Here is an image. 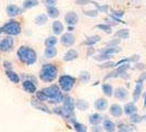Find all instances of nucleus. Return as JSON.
Segmentation results:
<instances>
[{"instance_id":"nucleus-1","label":"nucleus","mask_w":146,"mask_h":132,"mask_svg":"<svg viewBox=\"0 0 146 132\" xmlns=\"http://www.w3.org/2000/svg\"><path fill=\"white\" fill-rule=\"evenodd\" d=\"M17 54H18L19 59L25 65H33V64L36 63V52L34 51L32 47H30V46H25V45L20 46V49L18 50Z\"/></svg>"},{"instance_id":"nucleus-2","label":"nucleus","mask_w":146,"mask_h":132,"mask_svg":"<svg viewBox=\"0 0 146 132\" xmlns=\"http://www.w3.org/2000/svg\"><path fill=\"white\" fill-rule=\"evenodd\" d=\"M58 75V68L54 64H45L40 72V78L45 83H52Z\"/></svg>"},{"instance_id":"nucleus-3","label":"nucleus","mask_w":146,"mask_h":132,"mask_svg":"<svg viewBox=\"0 0 146 132\" xmlns=\"http://www.w3.org/2000/svg\"><path fill=\"white\" fill-rule=\"evenodd\" d=\"M47 100H51V103H59L64 100V96L60 91V88L57 85H52L48 87H45L42 89Z\"/></svg>"},{"instance_id":"nucleus-4","label":"nucleus","mask_w":146,"mask_h":132,"mask_svg":"<svg viewBox=\"0 0 146 132\" xmlns=\"http://www.w3.org/2000/svg\"><path fill=\"white\" fill-rule=\"evenodd\" d=\"M21 31H22L21 24L17 21V20H10V21H8L2 27V32H5L9 37L19 35L21 33Z\"/></svg>"},{"instance_id":"nucleus-5","label":"nucleus","mask_w":146,"mask_h":132,"mask_svg":"<svg viewBox=\"0 0 146 132\" xmlns=\"http://www.w3.org/2000/svg\"><path fill=\"white\" fill-rule=\"evenodd\" d=\"M75 84H76V78L70 75H62L58 78L59 88L65 93H69L74 88Z\"/></svg>"},{"instance_id":"nucleus-6","label":"nucleus","mask_w":146,"mask_h":132,"mask_svg":"<svg viewBox=\"0 0 146 132\" xmlns=\"http://www.w3.org/2000/svg\"><path fill=\"white\" fill-rule=\"evenodd\" d=\"M54 112L59 115L60 117H63L64 119L68 120V121H72V122H75V119H76V116H75V112L74 111H69L68 109H66L64 106H60V107H56L54 109Z\"/></svg>"},{"instance_id":"nucleus-7","label":"nucleus","mask_w":146,"mask_h":132,"mask_svg":"<svg viewBox=\"0 0 146 132\" xmlns=\"http://www.w3.org/2000/svg\"><path fill=\"white\" fill-rule=\"evenodd\" d=\"M15 45V41L11 37H7L1 40L0 42V51L1 52H10L12 51Z\"/></svg>"},{"instance_id":"nucleus-8","label":"nucleus","mask_w":146,"mask_h":132,"mask_svg":"<svg viewBox=\"0 0 146 132\" xmlns=\"http://www.w3.org/2000/svg\"><path fill=\"white\" fill-rule=\"evenodd\" d=\"M60 42L63 45H65V46H73L75 42H76V37L74 35L73 33H70V32H68V33H65V34H63L62 37H60Z\"/></svg>"},{"instance_id":"nucleus-9","label":"nucleus","mask_w":146,"mask_h":132,"mask_svg":"<svg viewBox=\"0 0 146 132\" xmlns=\"http://www.w3.org/2000/svg\"><path fill=\"white\" fill-rule=\"evenodd\" d=\"M78 20H79L78 15H77L75 11H69V12L66 13L65 22L68 24V27H74V25H76V24L78 23Z\"/></svg>"},{"instance_id":"nucleus-10","label":"nucleus","mask_w":146,"mask_h":132,"mask_svg":"<svg viewBox=\"0 0 146 132\" xmlns=\"http://www.w3.org/2000/svg\"><path fill=\"white\" fill-rule=\"evenodd\" d=\"M114 97L119 99V100H122V101H124L127 99V97H129V91H127V89H125L124 87H117L115 90H114Z\"/></svg>"},{"instance_id":"nucleus-11","label":"nucleus","mask_w":146,"mask_h":132,"mask_svg":"<svg viewBox=\"0 0 146 132\" xmlns=\"http://www.w3.org/2000/svg\"><path fill=\"white\" fill-rule=\"evenodd\" d=\"M123 111H124V113L126 115V116L131 117V116H133V115L137 113V107H136V105H135L134 101L127 103H125L124 108H123Z\"/></svg>"},{"instance_id":"nucleus-12","label":"nucleus","mask_w":146,"mask_h":132,"mask_svg":"<svg viewBox=\"0 0 146 132\" xmlns=\"http://www.w3.org/2000/svg\"><path fill=\"white\" fill-rule=\"evenodd\" d=\"M109 111H110V115L114 118H120L123 113H124V111H123V109H122V107H121L120 105H117V103L111 105Z\"/></svg>"},{"instance_id":"nucleus-13","label":"nucleus","mask_w":146,"mask_h":132,"mask_svg":"<svg viewBox=\"0 0 146 132\" xmlns=\"http://www.w3.org/2000/svg\"><path fill=\"white\" fill-rule=\"evenodd\" d=\"M23 89L29 94H36V84L30 81H23L22 83Z\"/></svg>"},{"instance_id":"nucleus-14","label":"nucleus","mask_w":146,"mask_h":132,"mask_svg":"<svg viewBox=\"0 0 146 132\" xmlns=\"http://www.w3.org/2000/svg\"><path fill=\"white\" fill-rule=\"evenodd\" d=\"M6 12L9 17L13 18V17H17L21 13V8L15 6V5H9L7 8H6Z\"/></svg>"},{"instance_id":"nucleus-15","label":"nucleus","mask_w":146,"mask_h":132,"mask_svg":"<svg viewBox=\"0 0 146 132\" xmlns=\"http://www.w3.org/2000/svg\"><path fill=\"white\" fill-rule=\"evenodd\" d=\"M142 93H143V83H136L135 85V88H134V91H133V101L136 103L139 101V99L142 96Z\"/></svg>"},{"instance_id":"nucleus-16","label":"nucleus","mask_w":146,"mask_h":132,"mask_svg":"<svg viewBox=\"0 0 146 132\" xmlns=\"http://www.w3.org/2000/svg\"><path fill=\"white\" fill-rule=\"evenodd\" d=\"M102 128L104 131L107 132H114L115 131V129H117V125L115 123L112 121V120H110V119H104L102 121Z\"/></svg>"},{"instance_id":"nucleus-17","label":"nucleus","mask_w":146,"mask_h":132,"mask_svg":"<svg viewBox=\"0 0 146 132\" xmlns=\"http://www.w3.org/2000/svg\"><path fill=\"white\" fill-rule=\"evenodd\" d=\"M95 108L99 111H104L108 108V100L104 98H99L95 101Z\"/></svg>"},{"instance_id":"nucleus-18","label":"nucleus","mask_w":146,"mask_h":132,"mask_svg":"<svg viewBox=\"0 0 146 132\" xmlns=\"http://www.w3.org/2000/svg\"><path fill=\"white\" fill-rule=\"evenodd\" d=\"M77 57H78V52L76 51V50H74V49H70V50H68V51L64 54L63 59H64L65 62H72V61L77 59Z\"/></svg>"},{"instance_id":"nucleus-19","label":"nucleus","mask_w":146,"mask_h":132,"mask_svg":"<svg viewBox=\"0 0 146 132\" xmlns=\"http://www.w3.org/2000/svg\"><path fill=\"white\" fill-rule=\"evenodd\" d=\"M52 30H53L54 34L59 35V34H62L64 32V25H63V23L60 21L56 20V21L53 22V24H52Z\"/></svg>"},{"instance_id":"nucleus-20","label":"nucleus","mask_w":146,"mask_h":132,"mask_svg":"<svg viewBox=\"0 0 146 132\" xmlns=\"http://www.w3.org/2000/svg\"><path fill=\"white\" fill-rule=\"evenodd\" d=\"M103 121V117L99 113H91L89 116V122L92 125H99Z\"/></svg>"},{"instance_id":"nucleus-21","label":"nucleus","mask_w":146,"mask_h":132,"mask_svg":"<svg viewBox=\"0 0 146 132\" xmlns=\"http://www.w3.org/2000/svg\"><path fill=\"white\" fill-rule=\"evenodd\" d=\"M63 106L65 107L66 109H68L69 111H74L76 106H75V100H74L72 97H64V100H63Z\"/></svg>"},{"instance_id":"nucleus-22","label":"nucleus","mask_w":146,"mask_h":132,"mask_svg":"<svg viewBox=\"0 0 146 132\" xmlns=\"http://www.w3.org/2000/svg\"><path fill=\"white\" fill-rule=\"evenodd\" d=\"M32 105L36 108V109L41 110V111H44V112H46V113H51V111L50 109L44 105V101H41V100H38V99H33L32 100Z\"/></svg>"},{"instance_id":"nucleus-23","label":"nucleus","mask_w":146,"mask_h":132,"mask_svg":"<svg viewBox=\"0 0 146 132\" xmlns=\"http://www.w3.org/2000/svg\"><path fill=\"white\" fill-rule=\"evenodd\" d=\"M117 131L119 132H136V130H135V127L123 122V123H120V125H117Z\"/></svg>"},{"instance_id":"nucleus-24","label":"nucleus","mask_w":146,"mask_h":132,"mask_svg":"<svg viewBox=\"0 0 146 132\" xmlns=\"http://www.w3.org/2000/svg\"><path fill=\"white\" fill-rule=\"evenodd\" d=\"M6 75H7V77L13 84H18L19 81H21V77L15 73V72H13V71H6Z\"/></svg>"},{"instance_id":"nucleus-25","label":"nucleus","mask_w":146,"mask_h":132,"mask_svg":"<svg viewBox=\"0 0 146 132\" xmlns=\"http://www.w3.org/2000/svg\"><path fill=\"white\" fill-rule=\"evenodd\" d=\"M75 106L79 111H86L89 108V103L84 99H78L75 101Z\"/></svg>"},{"instance_id":"nucleus-26","label":"nucleus","mask_w":146,"mask_h":132,"mask_svg":"<svg viewBox=\"0 0 146 132\" xmlns=\"http://www.w3.org/2000/svg\"><path fill=\"white\" fill-rule=\"evenodd\" d=\"M57 55V50L55 46H51V47H46V50L44 52V56L46 59H54Z\"/></svg>"},{"instance_id":"nucleus-27","label":"nucleus","mask_w":146,"mask_h":132,"mask_svg":"<svg viewBox=\"0 0 146 132\" xmlns=\"http://www.w3.org/2000/svg\"><path fill=\"white\" fill-rule=\"evenodd\" d=\"M38 0H24L23 1V9L28 10V9H31V8H34L38 6Z\"/></svg>"},{"instance_id":"nucleus-28","label":"nucleus","mask_w":146,"mask_h":132,"mask_svg":"<svg viewBox=\"0 0 146 132\" xmlns=\"http://www.w3.org/2000/svg\"><path fill=\"white\" fill-rule=\"evenodd\" d=\"M59 15V10L55 6L53 7H47V17H50L52 19H55Z\"/></svg>"},{"instance_id":"nucleus-29","label":"nucleus","mask_w":146,"mask_h":132,"mask_svg":"<svg viewBox=\"0 0 146 132\" xmlns=\"http://www.w3.org/2000/svg\"><path fill=\"white\" fill-rule=\"evenodd\" d=\"M100 40H101V37H99V35H92V37H87V40L84 42V43L86 44V45H94V44L98 43V42H100Z\"/></svg>"},{"instance_id":"nucleus-30","label":"nucleus","mask_w":146,"mask_h":132,"mask_svg":"<svg viewBox=\"0 0 146 132\" xmlns=\"http://www.w3.org/2000/svg\"><path fill=\"white\" fill-rule=\"evenodd\" d=\"M130 37V32H129V30L127 29H122V30H119L117 33H115V37L117 39H129Z\"/></svg>"},{"instance_id":"nucleus-31","label":"nucleus","mask_w":146,"mask_h":132,"mask_svg":"<svg viewBox=\"0 0 146 132\" xmlns=\"http://www.w3.org/2000/svg\"><path fill=\"white\" fill-rule=\"evenodd\" d=\"M57 42H58V40H57V37H48L46 40H45V42H44V44H45V46L46 47H51V46H55L56 44H57Z\"/></svg>"},{"instance_id":"nucleus-32","label":"nucleus","mask_w":146,"mask_h":132,"mask_svg":"<svg viewBox=\"0 0 146 132\" xmlns=\"http://www.w3.org/2000/svg\"><path fill=\"white\" fill-rule=\"evenodd\" d=\"M102 91L106 96L111 97V96L113 95V87H112V85H110V84H103Z\"/></svg>"},{"instance_id":"nucleus-33","label":"nucleus","mask_w":146,"mask_h":132,"mask_svg":"<svg viewBox=\"0 0 146 132\" xmlns=\"http://www.w3.org/2000/svg\"><path fill=\"white\" fill-rule=\"evenodd\" d=\"M47 19H48V17L46 15H38L35 18V23H36L37 25H44V24H46V22H47Z\"/></svg>"},{"instance_id":"nucleus-34","label":"nucleus","mask_w":146,"mask_h":132,"mask_svg":"<svg viewBox=\"0 0 146 132\" xmlns=\"http://www.w3.org/2000/svg\"><path fill=\"white\" fill-rule=\"evenodd\" d=\"M90 78H91V75L87 71H81L80 73H79V79L82 83H88V81H90Z\"/></svg>"},{"instance_id":"nucleus-35","label":"nucleus","mask_w":146,"mask_h":132,"mask_svg":"<svg viewBox=\"0 0 146 132\" xmlns=\"http://www.w3.org/2000/svg\"><path fill=\"white\" fill-rule=\"evenodd\" d=\"M96 28L100 29L101 31L106 32V33H108V34H110V33L112 32V27H111V24H109V23H102V24H98Z\"/></svg>"},{"instance_id":"nucleus-36","label":"nucleus","mask_w":146,"mask_h":132,"mask_svg":"<svg viewBox=\"0 0 146 132\" xmlns=\"http://www.w3.org/2000/svg\"><path fill=\"white\" fill-rule=\"evenodd\" d=\"M74 129L76 130V132H88L87 127L80 122H77V121L74 122Z\"/></svg>"},{"instance_id":"nucleus-37","label":"nucleus","mask_w":146,"mask_h":132,"mask_svg":"<svg viewBox=\"0 0 146 132\" xmlns=\"http://www.w3.org/2000/svg\"><path fill=\"white\" fill-rule=\"evenodd\" d=\"M112 57V55L110 54H106V53H100L99 55L95 56L96 61H100V62H107V61H110Z\"/></svg>"},{"instance_id":"nucleus-38","label":"nucleus","mask_w":146,"mask_h":132,"mask_svg":"<svg viewBox=\"0 0 146 132\" xmlns=\"http://www.w3.org/2000/svg\"><path fill=\"white\" fill-rule=\"evenodd\" d=\"M130 120H131L132 123L136 125V123H139V122H142V121L144 120V117L139 116V113H135V115H133V116H131V117H130Z\"/></svg>"},{"instance_id":"nucleus-39","label":"nucleus","mask_w":146,"mask_h":132,"mask_svg":"<svg viewBox=\"0 0 146 132\" xmlns=\"http://www.w3.org/2000/svg\"><path fill=\"white\" fill-rule=\"evenodd\" d=\"M20 77L22 78V81H33V83L37 84L36 78H35L33 75H30V74H22Z\"/></svg>"},{"instance_id":"nucleus-40","label":"nucleus","mask_w":146,"mask_h":132,"mask_svg":"<svg viewBox=\"0 0 146 132\" xmlns=\"http://www.w3.org/2000/svg\"><path fill=\"white\" fill-rule=\"evenodd\" d=\"M88 3L97 5V2L94 1V0H76V5H79V6H86Z\"/></svg>"},{"instance_id":"nucleus-41","label":"nucleus","mask_w":146,"mask_h":132,"mask_svg":"<svg viewBox=\"0 0 146 132\" xmlns=\"http://www.w3.org/2000/svg\"><path fill=\"white\" fill-rule=\"evenodd\" d=\"M113 66H115V63L110 59V61H107V62H103V64H101L100 67L101 68H109V67H113Z\"/></svg>"},{"instance_id":"nucleus-42","label":"nucleus","mask_w":146,"mask_h":132,"mask_svg":"<svg viewBox=\"0 0 146 132\" xmlns=\"http://www.w3.org/2000/svg\"><path fill=\"white\" fill-rule=\"evenodd\" d=\"M36 98L38 99V100H41V101H46L47 100V98H46V96H45V94H44L42 90H40V91H36Z\"/></svg>"},{"instance_id":"nucleus-43","label":"nucleus","mask_w":146,"mask_h":132,"mask_svg":"<svg viewBox=\"0 0 146 132\" xmlns=\"http://www.w3.org/2000/svg\"><path fill=\"white\" fill-rule=\"evenodd\" d=\"M99 13V11L96 9V10H89V11H85V15L87 17H91V18H96Z\"/></svg>"},{"instance_id":"nucleus-44","label":"nucleus","mask_w":146,"mask_h":132,"mask_svg":"<svg viewBox=\"0 0 146 132\" xmlns=\"http://www.w3.org/2000/svg\"><path fill=\"white\" fill-rule=\"evenodd\" d=\"M3 67H5V69L6 71H12V63L11 62H9V61H5L3 62Z\"/></svg>"},{"instance_id":"nucleus-45","label":"nucleus","mask_w":146,"mask_h":132,"mask_svg":"<svg viewBox=\"0 0 146 132\" xmlns=\"http://www.w3.org/2000/svg\"><path fill=\"white\" fill-rule=\"evenodd\" d=\"M43 1L47 7H53V6H55L56 2H57V0H43Z\"/></svg>"},{"instance_id":"nucleus-46","label":"nucleus","mask_w":146,"mask_h":132,"mask_svg":"<svg viewBox=\"0 0 146 132\" xmlns=\"http://www.w3.org/2000/svg\"><path fill=\"white\" fill-rule=\"evenodd\" d=\"M124 15V12L123 11H112V17H114V18H121V17H123Z\"/></svg>"},{"instance_id":"nucleus-47","label":"nucleus","mask_w":146,"mask_h":132,"mask_svg":"<svg viewBox=\"0 0 146 132\" xmlns=\"http://www.w3.org/2000/svg\"><path fill=\"white\" fill-rule=\"evenodd\" d=\"M119 43H120V40L119 39H114V40L110 41L109 43H108V46H117Z\"/></svg>"},{"instance_id":"nucleus-48","label":"nucleus","mask_w":146,"mask_h":132,"mask_svg":"<svg viewBox=\"0 0 146 132\" xmlns=\"http://www.w3.org/2000/svg\"><path fill=\"white\" fill-rule=\"evenodd\" d=\"M146 81V72H144V73H142L141 75H139V83H143L144 84V81Z\"/></svg>"},{"instance_id":"nucleus-49","label":"nucleus","mask_w":146,"mask_h":132,"mask_svg":"<svg viewBox=\"0 0 146 132\" xmlns=\"http://www.w3.org/2000/svg\"><path fill=\"white\" fill-rule=\"evenodd\" d=\"M92 132H103V128L100 125H94Z\"/></svg>"},{"instance_id":"nucleus-50","label":"nucleus","mask_w":146,"mask_h":132,"mask_svg":"<svg viewBox=\"0 0 146 132\" xmlns=\"http://www.w3.org/2000/svg\"><path fill=\"white\" fill-rule=\"evenodd\" d=\"M135 68H136V69H144V68H145V65H144V64H142V63H136V64H135Z\"/></svg>"},{"instance_id":"nucleus-51","label":"nucleus","mask_w":146,"mask_h":132,"mask_svg":"<svg viewBox=\"0 0 146 132\" xmlns=\"http://www.w3.org/2000/svg\"><path fill=\"white\" fill-rule=\"evenodd\" d=\"M144 107H146V94H145V98H144Z\"/></svg>"},{"instance_id":"nucleus-52","label":"nucleus","mask_w":146,"mask_h":132,"mask_svg":"<svg viewBox=\"0 0 146 132\" xmlns=\"http://www.w3.org/2000/svg\"><path fill=\"white\" fill-rule=\"evenodd\" d=\"M1 33H2V28H0V35H1Z\"/></svg>"},{"instance_id":"nucleus-53","label":"nucleus","mask_w":146,"mask_h":132,"mask_svg":"<svg viewBox=\"0 0 146 132\" xmlns=\"http://www.w3.org/2000/svg\"><path fill=\"white\" fill-rule=\"evenodd\" d=\"M144 120H145V121H146V115H145V116H144Z\"/></svg>"}]
</instances>
